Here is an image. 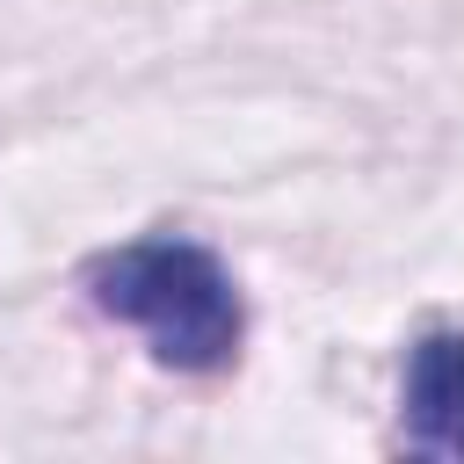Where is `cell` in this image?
Segmentation results:
<instances>
[{
    "mask_svg": "<svg viewBox=\"0 0 464 464\" xmlns=\"http://www.w3.org/2000/svg\"><path fill=\"white\" fill-rule=\"evenodd\" d=\"M399 428L420 457H464V326H435L406 348Z\"/></svg>",
    "mask_w": 464,
    "mask_h": 464,
    "instance_id": "2",
    "label": "cell"
},
{
    "mask_svg": "<svg viewBox=\"0 0 464 464\" xmlns=\"http://www.w3.org/2000/svg\"><path fill=\"white\" fill-rule=\"evenodd\" d=\"M87 297H94V312L138 326L152 341V355L188 377L225 370L246 334V312H239L225 261L196 239H130L116 254H94Z\"/></svg>",
    "mask_w": 464,
    "mask_h": 464,
    "instance_id": "1",
    "label": "cell"
}]
</instances>
